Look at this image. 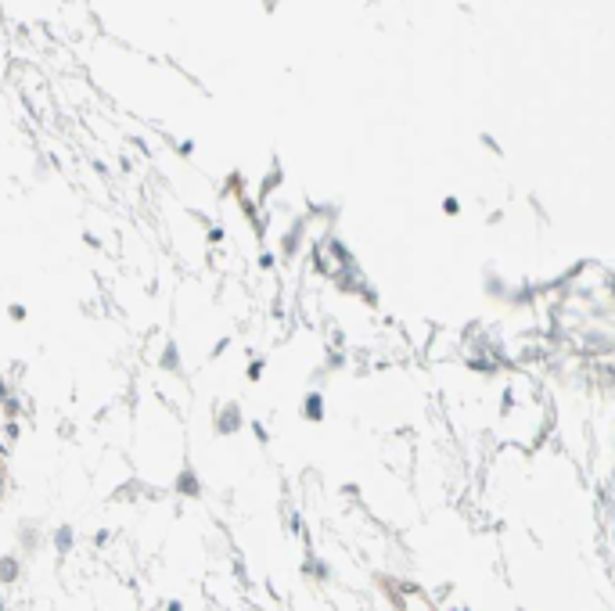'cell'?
I'll use <instances>...</instances> for the list:
<instances>
[{
  "label": "cell",
  "mask_w": 615,
  "mask_h": 611,
  "mask_svg": "<svg viewBox=\"0 0 615 611\" xmlns=\"http://www.w3.org/2000/svg\"><path fill=\"white\" fill-rule=\"evenodd\" d=\"M209 424H212L216 439H234L249 428V417H245V407L238 400H219L209 414Z\"/></svg>",
  "instance_id": "1"
},
{
  "label": "cell",
  "mask_w": 615,
  "mask_h": 611,
  "mask_svg": "<svg viewBox=\"0 0 615 611\" xmlns=\"http://www.w3.org/2000/svg\"><path fill=\"white\" fill-rule=\"evenodd\" d=\"M170 489H173V496H177V500H187V504H195V500H202V496H205V478H202V471H198L191 461H184V464L173 471Z\"/></svg>",
  "instance_id": "2"
},
{
  "label": "cell",
  "mask_w": 615,
  "mask_h": 611,
  "mask_svg": "<svg viewBox=\"0 0 615 611\" xmlns=\"http://www.w3.org/2000/svg\"><path fill=\"white\" fill-rule=\"evenodd\" d=\"M155 370H158V378H184V374H187V367H184V349H180V342H177L173 335H165L162 346L155 349Z\"/></svg>",
  "instance_id": "3"
},
{
  "label": "cell",
  "mask_w": 615,
  "mask_h": 611,
  "mask_svg": "<svg viewBox=\"0 0 615 611\" xmlns=\"http://www.w3.org/2000/svg\"><path fill=\"white\" fill-rule=\"evenodd\" d=\"M47 546L54 550L58 561H69L76 554V546H80V529L72 522H58L54 529H47Z\"/></svg>",
  "instance_id": "4"
},
{
  "label": "cell",
  "mask_w": 615,
  "mask_h": 611,
  "mask_svg": "<svg viewBox=\"0 0 615 611\" xmlns=\"http://www.w3.org/2000/svg\"><path fill=\"white\" fill-rule=\"evenodd\" d=\"M15 546H18V554H22L26 561L36 558V554L47 546V532L40 529L36 518H22V522H18V529H15Z\"/></svg>",
  "instance_id": "5"
},
{
  "label": "cell",
  "mask_w": 615,
  "mask_h": 611,
  "mask_svg": "<svg viewBox=\"0 0 615 611\" xmlns=\"http://www.w3.org/2000/svg\"><path fill=\"white\" fill-rule=\"evenodd\" d=\"M299 417L306 424H324L327 421V396H324V388L320 385H310L303 400H299Z\"/></svg>",
  "instance_id": "6"
},
{
  "label": "cell",
  "mask_w": 615,
  "mask_h": 611,
  "mask_svg": "<svg viewBox=\"0 0 615 611\" xmlns=\"http://www.w3.org/2000/svg\"><path fill=\"white\" fill-rule=\"evenodd\" d=\"M511 285H515V281H508V277L500 273L496 266H486V273H482V295H486L489 302L504 306L508 295H511Z\"/></svg>",
  "instance_id": "7"
},
{
  "label": "cell",
  "mask_w": 615,
  "mask_h": 611,
  "mask_svg": "<svg viewBox=\"0 0 615 611\" xmlns=\"http://www.w3.org/2000/svg\"><path fill=\"white\" fill-rule=\"evenodd\" d=\"M26 579V558L18 550L0 554V590H15Z\"/></svg>",
  "instance_id": "8"
},
{
  "label": "cell",
  "mask_w": 615,
  "mask_h": 611,
  "mask_svg": "<svg viewBox=\"0 0 615 611\" xmlns=\"http://www.w3.org/2000/svg\"><path fill=\"white\" fill-rule=\"evenodd\" d=\"M400 611H439V604H435L425 590L403 586V590H400Z\"/></svg>",
  "instance_id": "9"
},
{
  "label": "cell",
  "mask_w": 615,
  "mask_h": 611,
  "mask_svg": "<svg viewBox=\"0 0 615 611\" xmlns=\"http://www.w3.org/2000/svg\"><path fill=\"white\" fill-rule=\"evenodd\" d=\"M241 194H249V177L241 173V170H231L227 177H223V184H219V198H241Z\"/></svg>",
  "instance_id": "10"
},
{
  "label": "cell",
  "mask_w": 615,
  "mask_h": 611,
  "mask_svg": "<svg viewBox=\"0 0 615 611\" xmlns=\"http://www.w3.org/2000/svg\"><path fill=\"white\" fill-rule=\"evenodd\" d=\"M26 414H29V407H26V396L18 392V388H15V392L4 400V403H0V417H4V421H26Z\"/></svg>",
  "instance_id": "11"
},
{
  "label": "cell",
  "mask_w": 615,
  "mask_h": 611,
  "mask_svg": "<svg viewBox=\"0 0 615 611\" xmlns=\"http://www.w3.org/2000/svg\"><path fill=\"white\" fill-rule=\"evenodd\" d=\"M266 367H270V356H266V353H256V356H249V360H245L241 378H245L249 385H259V381L266 378Z\"/></svg>",
  "instance_id": "12"
},
{
  "label": "cell",
  "mask_w": 615,
  "mask_h": 611,
  "mask_svg": "<svg viewBox=\"0 0 615 611\" xmlns=\"http://www.w3.org/2000/svg\"><path fill=\"white\" fill-rule=\"evenodd\" d=\"M119 539V532L111 529V525H101V529H94V536H90V546L97 550V554H108L111 550V543Z\"/></svg>",
  "instance_id": "13"
},
{
  "label": "cell",
  "mask_w": 615,
  "mask_h": 611,
  "mask_svg": "<svg viewBox=\"0 0 615 611\" xmlns=\"http://www.w3.org/2000/svg\"><path fill=\"white\" fill-rule=\"evenodd\" d=\"M165 144H170V151L177 155V158H184V162H195V141L191 137H170V141H165Z\"/></svg>",
  "instance_id": "14"
},
{
  "label": "cell",
  "mask_w": 615,
  "mask_h": 611,
  "mask_svg": "<svg viewBox=\"0 0 615 611\" xmlns=\"http://www.w3.org/2000/svg\"><path fill=\"white\" fill-rule=\"evenodd\" d=\"M22 431H26V421H0V435H4L11 446L22 442Z\"/></svg>",
  "instance_id": "15"
},
{
  "label": "cell",
  "mask_w": 615,
  "mask_h": 611,
  "mask_svg": "<svg viewBox=\"0 0 615 611\" xmlns=\"http://www.w3.org/2000/svg\"><path fill=\"white\" fill-rule=\"evenodd\" d=\"M461 212H464V202H461L457 194H446V198H442V216H450V219H457Z\"/></svg>",
  "instance_id": "16"
},
{
  "label": "cell",
  "mask_w": 615,
  "mask_h": 611,
  "mask_svg": "<svg viewBox=\"0 0 615 611\" xmlns=\"http://www.w3.org/2000/svg\"><path fill=\"white\" fill-rule=\"evenodd\" d=\"M4 313H8V320H11V324H26V320H29L26 302H8V306H4Z\"/></svg>",
  "instance_id": "17"
},
{
  "label": "cell",
  "mask_w": 615,
  "mask_h": 611,
  "mask_svg": "<svg viewBox=\"0 0 615 611\" xmlns=\"http://www.w3.org/2000/svg\"><path fill=\"white\" fill-rule=\"evenodd\" d=\"M158 611H187V604H184V597H165L158 604Z\"/></svg>",
  "instance_id": "18"
},
{
  "label": "cell",
  "mask_w": 615,
  "mask_h": 611,
  "mask_svg": "<svg viewBox=\"0 0 615 611\" xmlns=\"http://www.w3.org/2000/svg\"><path fill=\"white\" fill-rule=\"evenodd\" d=\"M11 392H15V385H11V378H8L4 370H0V403H4V400H8Z\"/></svg>",
  "instance_id": "19"
},
{
  "label": "cell",
  "mask_w": 615,
  "mask_h": 611,
  "mask_svg": "<svg viewBox=\"0 0 615 611\" xmlns=\"http://www.w3.org/2000/svg\"><path fill=\"white\" fill-rule=\"evenodd\" d=\"M83 245H90L94 252H101V248H104V241H101V238H97L94 231H83Z\"/></svg>",
  "instance_id": "20"
},
{
  "label": "cell",
  "mask_w": 615,
  "mask_h": 611,
  "mask_svg": "<svg viewBox=\"0 0 615 611\" xmlns=\"http://www.w3.org/2000/svg\"><path fill=\"white\" fill-rule=\"evenodd\" d=\"M479 141L486 144V151H489V155H500V144H496V137H489V133H479Z\"/></svg>",
  "instance_id": "21"
},
{
  "label": "cell",
  "mask_w": 615,
  "mask_h": 611,
  "mask_svg": "<svg viewBox=\"0 0 615 611\" xmlns=\"http://www.w3.org/2000/svg\"><path fill=\"white\" fill-rule=\"evenodd\" d=\"M90 165H94V173H97V177H111L108 162H101V158H90Z\"/></svg>",
  "instance_id": "22"
},
{
  "label": "cell",
  "mask_w": 615,
  "mask_h": 611,
  "mask_svg": "<svg viewBox=\"0 0 615 611\" xmlns=\"http://www.w3.org/2000/svg\"><path fill=\"white\" fill-rule=\"evenodd\" d=\"M119 170H123V173H134V162H130L126 155H119Z\"/></svg>",
  "instance_id": "23"
},
{
  "label": "cell",
  "mask_w": 615,
  "mask_h": 611,
  "mask_svg": "<svg viewBox=\"0 0 615 611\" xmlns=\"http://www.w3.org/2000/svg\"><path fill=\"white\" fill-rule=\"evenodd\" d=\"M263 11H277V0H263Z\"/></svg>",
  "instance_id": "24"
},
{
  "label": "cell",
  "mask_w": 615,
  "mask_h": 611,
  "mask_svg": "<svg viewBox=\"0 0 615 611\" xmlns=\"http://www.w3.org/2000/svg\"><path fill=\"white\" fill-rule=\"evenodd\" d=\"M0 611H11V604H8L4 597H0Z\"/></svg>",
  "instance_id": "25"
}]
</instances>
